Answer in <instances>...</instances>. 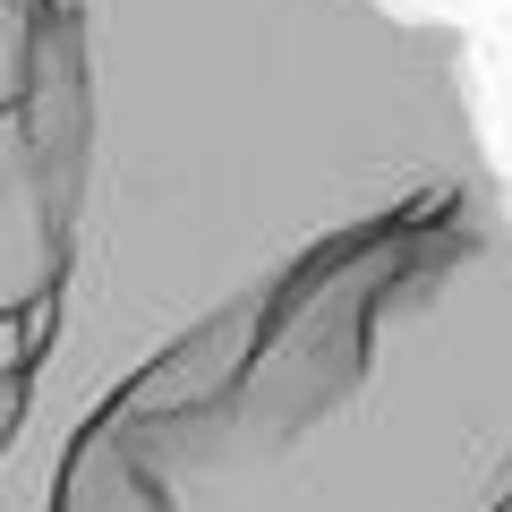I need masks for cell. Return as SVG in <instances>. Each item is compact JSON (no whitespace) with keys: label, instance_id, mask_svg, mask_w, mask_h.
<instances>
[{"label":"cell","instance_id":"cell-2","mask_svg":"<svg viewBox=\"0 0 512 512\" xmlns=\"http://www.w3.org/2000/svg\"><path fill=\"white\" fill-rule=\"evenodd\" d=\"M86 163V0H0V427L52 333Z\"/></svg>","mask_w":512,"mask_h":512},{"label":"cell","instance_id":"cell-1","mask_svg":"<svg viewBox=\"0 0 512 512\" xmlns=\"http://www.w3.org/2000/svg\"><path fill=\"white\" fill-rule=\"evenodd\" d=\"M0 512H512V171L410 0H86V163Z\"/></svg>","mask_w":512,"mask_h":512}]
</instances>
